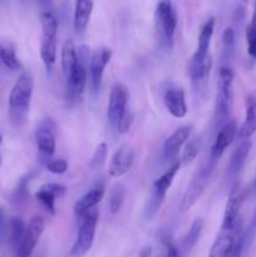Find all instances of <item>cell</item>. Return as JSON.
<instances>
[{
	"label": "cell",
	"instance_id": "obj_1",
	"mask_svg": "<svg viewBox=\"0 0 256 257\" xmlns=\"http://www.w3.org/2000/svg\"><path fill=\"white\" fill-rule=\"evenodd\" d=\"M34 79L29 72H23L15 80L8 99V114L10 123L19 128L27 123L33 97Z\"/></svg>",
	"mask_w": 256,
	"mask_h": 257
},
{
	"label": "cell",
	"instance_id": "obj_2",
	"mask_svg": "<svg viewBox=\"0 0 256 257\" xmlns=\"http://www.w3.org/2000/svg\"><path fill=\"white\" fill-rule=\"evenodd\" d=\"M155 24L161 44L166 48H172L177 28V13L171 0H160L156 7Z\"/></svg>",
	"mask_w": 256,
	"mask_h": 257
},
{
	"label": "cell",
	"instance_id": "obj_3",
	"mask_svg": "<svg viewBox=\"0 0 256 257\" xmlns=\"http://www.w3.org/2000/svg\"><path fill=\"white\" fill-rule=\"evenodd\" d=\"M98 218H99V212H98V208L95 207L87 211L79 218V230H78L77 238H75L72 250L69 252V257H83L87 255L88 251L92 248L93 242H94Z\"/></svg>",
	"mask_w": 256,
	"mask_h": 257
},
{
	"label": "cell",
	"instance_id": "obj_4",
	"mask_svg": "<svg viewBox=\"0 0 256 257\" xmlns=\"http://www.w3.org/2000/svg\"><path fill=\"white\" fill-rule=\"evenodd\" d=\"M215 167V163L207 161V163H206L205 166H202V167L196 172V175L193 176L192 180H191L190 185L187 186V190H186L185 195H183L182 201H181L180 212L183 213L190 211L191 208L196 205V202L200 200Z\"/></svg>",
	"mask_w": 256,
	"mask_h": 257
},
{
	"label": "cell",
	"instance_id": "obj_5",
	"mask_svg": "<svg viewBox=\"0 0 256 257\" xmlns=\"http://www.w3.org/2000/svg\"><path fill=\"white\" fill-rule=\"evenodd\" d=\"M78 64L75 67L74 72L72 73L69 78L67 79V88L68 95L70 99H77L82 97V94L85 90L88 79V67H89L90 53L88 47L80 45L77 49Z\"/></svg>",
	"mask_w": 256,
	"mask_h": 257
},
{
	"label": "cell",
	"instance_id": "obj_6",
	"mask_svg": "<svg viewBox=\"0 0 256 257\" xmlns=\"http://www.w3.org/2000/svg\"><path fill=\"white\" fill-rule=\"evenodd\" d=\"M211 69H212L211 54L203 55V57L192 55L188 63V74H190L193 94L196 98H201L206 94Z\"/></svg>",
	"mask_w": 256,
	"mask_h": 257
},
{
	"label": "cell",
	"instance_id": "obj_7",
	"mask_svg": "<svg viewBox=\"0 0 256 257\" xmlns=\"http://www.w3.org/2000/svg\"><path fill=\"white\" fill-rule=\"evenodd\" d=\"M233 70L228 67H221L217 79V100L216 109L221 119H226L230 113L231 102H232V84ZM227 120V119H226Z\"/></svg>",
	"mask_w": 256,
	"mask_h": 257
},
{
	"label": "cell",
	"instance_id": "obj_8",
	"mask_svg": "<svg viewBox=\"0 0 256 257\" xmlns=\"http://www.w3.org/2000/svg\"><path fill=\"white\" fill-rule=\"evenodd\" d=\"M45 227V221L42 216H33L32 220L25 227L24 236L20 246L18 247V257H30L37 247L43 231Z\"/></svg>",
	"mask_w": 256,
	"mask_h": 257
},
{
	"label": "cell",
	"instance_id": "obj_9",
	"mask_svg": "<svg viewBox=\"0 0 256 257\" xmlns=\"http://www.w3.org/2000/svg\"><path fill=\"white\" fill-rule=\"evenodd\" d=\"M128 97H130V93L125 85L120 83L113 85L107 109V118L113 127H117L119 119L127 110Z\"/></svg>",
	"mask_w": 256,
	"mask_h": 257
},
{
	"label": "cell",
	"instance_id": "obj_10",
	"mask_svg": "<svg viewBox=\"0 0 256 257\" xmlns=\"http://www.w3.org/2000/svg\"><path fill=\"white\" fill-rule=\"evenodd\" d=\"M110 58H112V52L108 48H99L95 50L92 55H90L89 60V78H90V85H92V92L98 93L102 85L103 74H104V69L107 64L109 63Z\"/></svg>",
	"mask_w": 256,
	"mask_h": 257
},
{
	"label": "cell",
	"instance_id": "obj_11",
	"mask_svg": "<svg viewBox=\"0 0 256 257\" xmlns=\"http://www.w3.org/2000/svg\"><path fill=\"white\" fill-rule=\"evenodd\" d=\"M243 202V195L241 191L240 183H235L232 186L228 195V200L226 202L225 212H223L222 225L221 228H226V230H232L237 226L238 221H240V210Z\"/></svg>",
	"mask_w": 256,
	"mask_h": 257
},
{
	"label": "cell",
	"instance_id": "obj_12",
	"mask_svg": "<svg viewBox=\"0 0 256 257\" xmlns=\"http://www.w3.org/2000/svg\"><path fill=\"white\" fill-rule=\"evenodd\" d=\"M236 135H237V125H236V122L232 119H227L222 125H221L220 131H218L217 136H216L215 143H213L212 147H211L210 158H208V161L215 163V165H217L218 160H220L221 156L223 155L226 148L232 143Z\"/></svg>",
	"mask_w": 256,
	"mask_h": 257
},
{
	"label": "cell",
	"instance_id": "obj_13",
	"mask_svg": "<svg viewBox=\"0 0 256 257\" xmlns=\"http://www.w3.org/2000/svg\"><path fill=\"white\" fill-rule=\"evenodd\" d=\"M136 153L130 146H120L113 155L108 167V175L112 178H119L132 168Z\"/></svg>",
	"mask_w": 256,
	"mask_h": 257
},
{
	"label": "cell",
	"instance_id": "obj_14",
	"mask_svg": "<svg viewBox=\"0 0 256 257\" xmlns=\"http://www.w3.org/2000/svg\"><path fill=\"white\" fill-rule=\"evenodd\" d=\"M37 146L40 155L50 157L55 152V123L45 118L37 131Z\"/></svg>",
	"mask_w": 256,
	"mask_h": 257
},
{
	"label": "cell",
	"instance_id": "obj_15",
	"mask_svg": "<svg viewBox=\"0 0 256 257\" xmlns=\"http://www.w3.org/2000/svg\"><path fill=\"white\" fill-rule=\"evenodd\" d=\"M191 132H192V127L191 125H183V127L177 128L166 140L165 145H163V157L166 160H172V158H175L177 156L178 151L181 150V147L188 141Z\"/></svg>",
	"mask_w": 256,
	"mask_h": 257
},
{
	"label": "cell",
	"instance_id": "obj_16",
	"mask_svg": "<svg viewBox=\"0 0 256 257\" xmlns=\"http://www.w3.org/2000/svg\"><path fill=\"white\" fill-rule=\"evenodd\" d=\"M163 102H165V105L168 112H170V114L173 115L175 118H183L187 114L188 108L187 104H186L185 92L180 88L168 89L165 93Z\"/></svg>",
	"mask_w": 256,
	"mask_h": 257
},
{
	"label": "cell",
	"instance_id": "obj_17",
	"mask_svg": "<svg viewBox=\"0 0 256 257\" xmlns=\"http://www.w3.org/2000/svg\"><path fill=\"white\" fill-rule=\"evenodd\" d=\"M240 222L241 221H238L237 226L235 228H232V230L221 228L215 242L211 246V250L208 252L207 257H228V253H230L231 248H232L236 231H237Z\"/></svg>",
	"mask_w": 256,
	"mask_h": 257
},
{
	"label": "cell",
	"instance_id": "obj_18",
	"mask_svg": "<svg viewBox=\"0 0 256 257\" xmlns=\"http://www.w3.org/2000/svg\"><path fill=\"white\" fill-rule=\"evenodd\" d=\"M256 133V95L250 94L246 98L245 120L237 130V137L241 141L248 140Z\"/></svg>",
	"mask_w": 256,
	"mask_h": 257
},
{
	"label": "cell",
	"instance_id": "obj_19",
	"mask_svg": "<svg viewBox=\"0 0 256 257\" xmlns=\"http://www.w3.org/2000/svg\"><path fill=\"white\" fill-rule=\"evenodd\" d=\"M104 197V188L102 186L90 188L88 192H85L74 205V215L77 218H80L87 211L94 208L98 203Z\"/></svg>",
	"mask_w": 256,
	"mask_h": 257
},
{
	"label": "cell",
	"instance_id": "obj_20",
	"mask_svg": "<svg viewBox=\"0 0 256 257\" xmlns=\"http://www.w3.org/2000/svg\"><path fill=\"white\" fill-rule=\"evenodd\" d=\"M93 12V0H75L73 24L77 33H84Z\"/></svg>",
	"mask_w": 256,
	"mask_h": 257
},
{
	"label": "cell",
	"instance_id": "obj_21",
	"mask_svg": "<svg viewBox=\"0 0 256 257\" xmlns=\"http://www.w3.org/2000/svg\"><path fill=\"white\" fill-rule=\"evenodd\" d=\"M251 142L248 140H243L237 147L235 148V151L232 152L230 158V162H228V175L230 176H237L241 172V170L245 166L246 160H247L248 155H250L251 151Z\"/></svg>",
	"mask_w": 256,
	"mask_h": 257
},
{
	"label": "cell",
	"instance_id": "obj_22",
	"mask_svg": "<svg viewBox=\"0 0 256 257\" xmlns=\"http://www.w3.org/2000/svg\"><path fill=\"white\" fill-rule=\"evenodd\" d=\"M180 167H181L180 161H175V162L171 165V167L168 168V170L166 171L160 178H157V180L153 182V192H152L153 195L157 196V197L161 198V200H165L166 193H167V191L170 190L176 175H177V172L180 171Z\"/></svg>",
	"mask_w": 256,
	"mask_h": 257
},
{
	"label": "cell",
	"instance_id": "obj_23",
	"mask_svg": "<svg viewBox=\"0 0 256 257\" xmlns=\"http://www.w3.org/2000/svg\"><path fill=\"white\" fill-rule=\"evenodd\" d=\"M60 62H62V70L64 73L65 79H68L78 64L77 48L72 39H67L63 44L62 52H60Z\"/></svg>",
	"mask_w": 256,
	"mask_h": 257
},
{
	"label": "cell",
	"instance_id": "obj_24",
	"mask_svg": "<svg viewBox=\"0 0 256 257\" xmlns=\"http://www.w3.org/2000/svg\"><path fill=\"white\" fill-rule=\"evenodd\" d=\"M213 30H215V18H210L208 20H206L205 24L201 28L200 34H198L197 49H196L193 54L200 55V57L210 54V45L213 35Z\"/></svg>",
	"mask_w": 256,
	"mask_h": 257
},
{
	"label": "cell",
	"instance_id": "obj_25",
	"mask_svg": "<svg viewBox=\"0 0 256 257\" xmlns=\"http://www.w3.org/2000/svg\"><path fill=\"white\" fill-rule=\"evenodd\" d=\"M57 39H45V38L42 39V44H40V58H42L48 73L52 72L53 65H54L55 60H57Z\"/></svg>",
	"mask_w": 256,
	"mask_h": 257
},
{
	"label": "cell",
	"instance_id": "obj_26",
	"mask_svg": "<svg viewBox=\"0 0 256 257\" xmlns=\"http://www.w3.org/2000/svg\"><path fill=\"white\" fill-rule=\"evenodd\" d=\"M40 24H42L43 38H45V39H57L58 20L52 12L45 10L40 14Z\"/></svg>",
	"mask_w": 256,
	"mask_h": 257
},
{
	"label": "cell",
	"instance_id": "obj_27",
	"mask_svg": "<svg viewBox=\"0 0 256 257\" xmlns=\"http://www.w3.org/2000/svg\"><path fill=\"white\" fill-rule=\"evenodd\" d=\"M203 223L205 222H203L202 218H196L192 222V225H191L190 230L186 233L185 238H183V247H185V250L188 251V252H190V251L195 247L196 243H197L198 238H200L201 236V232H202L203 230Z\"/></svg>",
	"mask_w": 256,
	"mask_h": 257
},
{
	"label": "cell",
	"instance_id": "obj_28",
	"mask_svg": "<svg viewBox=\"0 0 256 257\" xmlns=\"http://www.w3.org/2000/svg\"><path fill=\"white\" fill-rule=\"evenodd\" d=\"M25 223L20 217H13L10 220L9 228V243L18 250L23 240V236L25 232Z\"/></svg>",
	"mask_w": 256,
	"mask_h": 257
},
{
	"label": "cell",
	"instance_id": "obj_29",
	"mask_svg": "<svg viewBox=\"0 0 256 257\" xmlns=\"http://www.w3.org/2000/svg\"><path fill=\"white\" fill-rule=\"evenodd\" d=\"M201 146H202L201 137H193L188 141L187 145H186V147H185V151H183V155H182L183 165L188 166L196 160V157H197L198 153H200Z\"/></svg>",
	"mask_w": 256,
	"mask_h": 257
},
{
	"label": "cell",
	"instance_id": "obj_30",
	"mask_svg": "<svg viewBox=\"0 0 256 257\" xmlns=\"http://www.w3.org/2000/svg\"><path fill=\"white\" fill-rule=\"evenodd\" d=\"M0 59L10 70H20L23 68L13 47H0Z\"/></svg>",
	"mask_w": 256,
	"mask_h": 257
},
{
	"label": "cell",
	"instance_id": "obj_31",
	"mask_svg": "<svg viewBox=\"0 0 256 257\" xmlns=\"http://www.w3.org/2000/svg\"><path fill=\"white\" fill-rule=\"evenodd\" d=\"M108 157V146L105 142L99 143L95 148L94 153L92 156V160L89 162V168L92 171H99L104 167Z\"/></svg>",
	"mask_w": 256,
	"mask_h": 257
},
{
	"label": "cell",
	"instance_id": "obj_32",
	"mask_svg": "<svg viewBox=\"0 0 256 257\" xmlns=\"http://www.w3.org/2000/svg\"><path fill=\"white\" fill-rule=\"evenodd\" d=\"M124 196L125 191L122 185H117L112 188V191L109 193V211L113 215L120 210V207L123 205V201H124Z\"/></svg>",
	"mask_w": 256,
	"mask_h": 257
},
{
	"label": "cell",
	"instance_id": "obj_33",
	"mask_svg": "<svg viewBox=\"0 0 256 257\" xmlns=\"http://www.w3.org/2000/svg\"><path fill=\"white\" fill-rule=\"evenodd\" d=\"M35 198L37 201H39L40 203L43 205V207L48 211L52 216H55L57 211H55V196L52 195L49 191H47L45 188L40 187L39 191L35 193Z\"/></svg>",
	"mask_w": 256,
	"mask_h": 257
},
{
	"label": "cell",
	"instance_id": "obj_34",
	"mask_svg": "<svg viewBox=\"0 0 256 257\" xmlns=\"http://www.w3.org/2000/svg\"><path fill=\"white\" fill-rule=\"evenodd\" d=\"M245 231L242 230V225H238L237 231H236L235 240H233L232 248H231L228 257H241L243 251H245Z\"/></svg>",
	"mask_w": 256,
	"mask_h": 257
},
{
	"label": "cell",
	"instance_id": "obj_35",
	"mask_svg": "<svg viewBox=\"0 0 256 257\" xmlns=\"http://www.w3.org/2000/svg\"><path fill=\"white\" fill-rule=\"evenodd\" d=\"M246 42H247V54L251 59L256 60V30L250 24L246 27Z\"/></svg>",
	"mask_w": 256,
	"mask_h": 257
},
{
	"label": "cell",
	"instance_id": "obj_36",
	"mask_svg": "<svg viewBox=\"0 0 256 257\" xmlns=\"http://www.w3.org/2000/svg\"><path fill=\"white\" fill-rule=\"evenodd\" d=\"M47 170L54 175H63L68 170V162L64 158H55L47 162Z\"/></svg>",
	"mask_w": 256,
	"mask_h": 257
},
{
	"label": "cell",
	"instance_id": "obj_37",
	"mask_svg": "<svg viewBox=\"0 0 256 257\" xmlns=\"http://www.w3.org/2000/svg\"><path fill=\"white\" fill-rule=\"evenodd\" d=\"M222 45L223 50L228 54H231L235 47V30L231 27L226 28L222 33Z\"/></svg>",
	"mask_w": 256,
	"mask_h": 257
},
{
	"label": "cell",
	"instance_id": "obj_38",
	"mask_svg": "<svg viewBox=\"0 0 256 257\" xmlns=\"http://www.w3.org/2000/svg\"><path fill=\"white\" fill-rule=\"evenodd\" d=\"M133 123V114L130 112V109L125 110L124 114L122 115V118L119 119V122H118L117 124V131L120 133V135H124V133H127L128 131L131 130V125H132Z\"/></svg>",
	"mask_w": 256,
	"mask_h": 257
},
{
	"label": "cell",
	"instance_id": "obj_39",
	"mask_svg": "<svg viewBox=\"0 0 256 257\" xmlns=\"http://www.w3.org/2000/svg\"><path fill=\"white\" fill-rule=\"evenodd\" d=\"M256 237V208L252 213V217H251V222L248 225V228L245 231V247L251 245L253 240Z\"/></svg>",
	"mask_w": 256,
	"mask_h": 257
},
{
	"label": "cell",
	"instance_id": "obj_40",
	"mask_svg": "<svg viewBox=\"0 0 256 257\" xmlns=\"http://www.w3.org/2000/svg\"><path fill=\"white\" fill-rule=\"evenodd\" d=\"M43 188H45L47 191H49L52 195L55 196V198H62L65 196V192H67V188L63 185H59V183H47V185H43Z\"/></svg>",
	"mask_w": 256,
	"mask_h": 257
},
{
	"label": "cell",
	"instance_id": "obj_41",
	"mask_svg": "<svg viewBox=\"0 0 256 257\" xmlns=\"http://www.w3.org/2000/svg\"><path fill=\"white\" fill-rule=\"evenodd\" d=\"M163 245L166 247V257H180L177 247H176V245L170 237L163 238Z\"/></svg>",
	"mask_w": 256,
	"mask_h": 257
},
{
	"label": "cell",
	"instance_id": "obj_42",
	"mask_svg": "<svg viewBox=\"0 0 256 257\" xmlns=\"http://www.w3.org/2000/svg\"><path fill=\"white\" fill-rule=\"evenodd\" d=\"M152 246H145V247L140 251V253H138V257H152Z\"/></svg>",
	"mask_w": 256,
	"mask_h": 257
},
{
	"label": "cell",
	"instance_id": "obj_43",
	"mask_svg": "<svg viewBox=\"0 0 256 257\" xmlns=\"http://www.w3.org/2000/svg\"><path fill=\"white\" fill-rule=\"evenodd\" d=\"M251 190H252V193H253V195H256V178H255V181H253V183H252V188H251Z\"/></svg>",
	"mask_w": 256,
	"mask_h": 257
},
{
	"label": "cell",
	"instance_id": "obj_44",
	"mask_svg": "<svg viewBox=\"0 0 256 257\" xmlns=\"http://www.w3.org/2000/svg\"><path fill=\"white\" fill-rule=\"evenodd\" d=\"M2 142H3V137H2V135H0V145H2Z\"/></svg>",
	"mask_w": 256,
	"mask_h": 257
},
{
	"label": "cell",
	"instance_id": "obj_45",
	"mask_svg": "<svg viewBox=\"0 0 256 257\" xmlns=\"http://www.w3.org/2000/svg\"><path fill=\"white\" fill-rule=\"evenodd\" d=\"M0 162H2V158H0Z\"/></svg>",
	"mask_w": 256,
	"mask_h": 257
}]
</instances>
